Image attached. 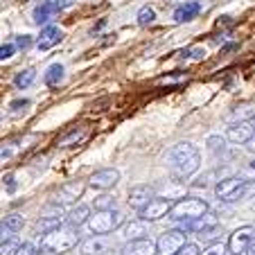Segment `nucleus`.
Segmentation results:
<instances>
[{"instance_id": "obj_1", "label": "nucleus", "mask_w": 255, "mask_h": 255, "mask_svg": "<svg viewBox=\"0 0 255 255\" xmlns=\"http://www.w3.org/2000/svg\"><path fill=\"white\" fill-rule=\"evenodd\" d=\"M167 167L176 181H188L199 167H201V154L194 147L192 142L183 140V142H176L172 147L167 156Z\"/></svg>"}, {"instance_id": "obj_2", "label": "nucleus", "mask_w": 255, "mask_h": 255, "mask_svg": "<svg viewBox=\"0 0 255 255\" xmlns=\"http://www.w3.org/2000/svg\"><path fill=\"white\" fill-rule=\"evenodd\" d=\"M77 244H79V228H72L66 224V226H59L52 233L41 237L39 253L41 255H63L68 251L77 249Z\"/></svg>"}, {"instance_id": "obj_3", "label": "nucleus", "mask_w": 255, "mask_h": 255, "mask_svg": "<svg viewBox=\"0 0 255 255\" xmlns=\"http://www.w3.org/2000/svg\"><path fill=\"white\" fill-rule=\"evenodd\" d=\"M210 210L208 208V203L203 201V199H197V197H185V199H178V201H174L172 210H169V219L172 222H192V219H197V217L206 215V212Z\"/></svg>"}, {"instance_id": "obj_4", "label": "nucleus", "mask_w": 255, "mask_h": 255, "mask_svg": "<svg viewBox=\"0 0 255 255\" xmlns=\"http://www.w3.org/2000/svg\"><path fill=\"white\" fill-rule=\"evenodd\" d=\"M249 190V181L244 176H226V178H219L215 185V194L219 201L224 203H233V201H240L242 197L246 194Z\"/></svg>"}, {"instance_id": "obj_5", "label": "nucleus", "mask_w": 255, "mask_h": 255, "mask_svg": "<svg viewBox=\"0 0 255 255\" xmlns=\"http://www.w3.org/2000/svg\"><path fill=\"white\" fill-rule=\"evenodd\" d=\"M122 222H125L122 212L111 208V210H95V215L88 217L86 224L93 235H109V233H113L118 226H122Z\"/></svg>"}, {"instance_id": "obj_6", "label": "nucleus", "mask_w": 255, "mask_h": 255, "mask_svg": "<svg viewBox=\"0 0 255 255\" xmlns=\"http://www.w3.org/2000/svg\"><path fill=\"white\" fill-rule=\"evenodd\" d=\"M185 244H188V231L174 228V231H165L158 237L156 249H158V255H176Z\"/></svg>"}, {"instance_id": "obj_7", "label": "nucleus", "mask_w": 255, "mask_h": 255, "mask_svg": "<svg viewBox=\"0 0 255 255\" xmlns=\"http://www.w3.org/2000/svg\"><path fill=\"white\" fill-rule=\"evenodd\" d=\"M255 237V226H242L228 237L226 246H228V253L231 255H244L249 251L251 242Z\"/></svg>"}, {"instance_id": "obj_8", "label": "nucleus", "mask_w": 255, "mask_h": 255, "mask_svg": "<svg viewBox=\"0 0 255 255\" xmlns=\"http://www.w3.org/2000/svg\"><path fill=\"white\" fill-rule=\"evenodd\" d=\"M75 0H43L36 9H34L32 18L36 25H45L50 18H52L54 14H59V11H63L66 7H70Z\"/></svg>"}, {"instance_id": "obj_9", "label": "nucleus", "mask_w": 255, "mask_h": 255, "mask_svg": "<svg viewBox=\"0 0 255 255\" xmlns=\"http://www.w3.org/2000/svg\"><path fill=\"white\" fill-rule=\"evenodd\" d=\"M174 203L169 201V199H158L154 197L147 206L142 208V210L138 212L140 219H144V222H158V219H163L165 215H169V210H172Z\"/></svg>"}, {"instance_id": "obj_10", "label": "nucleus", "mask_w": 255, "mask_h": 255, "mask_svg": "<svg viewBox=\"0 0 255 255\" xmlns=\"http://www.w3.org/2000/svg\"><path fill=\"white\" fill-rule=\"evenodd\" d=\"M217 226H219V219H217V215L215 212H210V210H208L206 215L192 219V222H181V228H183V231L199 233V235H206V233L217 231Z\"/></svg>"}, {"instance_id": "obj_11", "label": "nucleus", "mask_w": 255, "mask_h": 255, "mask_svg": "<svg viewBox=\"0 0 255 255\" xmlns=\"http://www.w3.org/2000/svg\"><path fill=\"white\" fill-rule=\"evenodd\" d=\"M255 133V125L253 120H240V122H233L226 131V140L228 142H235V144H246Z\"/></svg>"}, {"instance_id": "obj_12", "label": "nucleus", "mask_w": 255, "mask_h": 255, "mask_svg": "<svg viewBox=\"0 0 255 255\" xmlns=\"http://www.w3.org/2000/svg\"><path fill=\"white\" fill-rule=\"evenodd\" d=\"M118 181H120V172L113 167H104V169H97V172L91 174L88 185L95 190H109V188H113Z\"/></svg>"}, {"instance_id": "obj_13", "label": "nucleus", "mask_w": 255, "mask_h": 255, "mask_svg": "<svg viewBox=\"0 0 255 255\" xmlns=\"http://www.w3.org/2000/svg\"><path fill=\"white\" fill-rule=\"evenodd\" d=\"M84 190H86V185H84L82 181H70V183H66V185L59 188L57 197H54V203H59V206L77 203V199L84 194Z\"/></svg>"}, {"instance_id": "obj_14", "label": "nucleus", "mask_w": 255, "mask_h": 255, "mask_svg": "<svg viewBox=\"0 0 255 255\" xmlns=\"http://www.w3.org/2000/svg\"><path fill=\"white\" fill-rule=\"evenodd\" d=\"M156 242L149 237H138V240H129L122 246V255H156Z\"/></svg>"}, {"instance_id": "obj_15", "label": "nucleus", "mask_w": 255, "mask_h": 255, "mask_svg": "<svg viewBox=\"0 0 255 255\" xmlns=\"http://www.w3.org/2000/svg\"><path fill=\"white\" fill-rule=\"evenodd\" d=\"M154 194H156L154 185H135V188L129 190V208H133V210L140 212L151 199H154Z\"/></svg>"}, {"instance_id": "obj_16", "label": "nucleus", "mask_w": 255, "mask_h": 255, "mask_svg": "<svg viewBox=\"0 0 255 255\" xmlns=\"http://www.w3.org/2000/svg\"><path fill=\"white\" fill-rule=\"evenodd\" d=\"M61 39H63V32L57 25H45V27L41 29V36L36 39V48H39L41 52H45V50L54 48Z\"/></svg>"}, {"instance_id": "obj_17", "label": "nucleus", "mask_w": 255, "mask_h": 255, "mask_svg": "<svg viewBox=\"0 0 255 255\" xmlns=\"http://www.w3.org/2000/svg\"><path fill=\"white\" fill-rule=\"evenodd\" d=\"M199 11H201V2H197V0H185L183 5L176 7L174 20H176V23H188V20L197 18Z\"/></svg>"}, {"instance_id": "obj_18", "label": "nucleus", "mask_w": 255, "mask_h": 255, "mask_svg": "<svg viewBox=\"0 0 255 255\" xmlns=\"http://www.w3.org/2000/svg\"><path fill=\"white\" fill-rule=\"evenodd\" d=\"M63 217H66V224H68V226L79 228L82 224L88 222V217H91V208L84 206V203H79V206H75L72 210H68Z\"/></svg>"}, {"instance_id": "obj_19", "label": "nucleus", "mask_w": 255, "mask_h": 255, "mask_svg": "<svg viewBox=\"0 0 255 255\" xmlns=\"http://www.w3.org/2000/svg\"><path fill=\"white\" fill-rule=\"evenodd\" d=\"M61 222H66V217H61V215L41 217L39 222H36V226H34V233H36V235H48V233H52L54 228L61 226Z\"/></svg>"}, {"instance_id": "obj_20", "label": "nucleus", "mask_w": 255, "mask_h": 255, "mask_svg": "<svg viewBox=\"0 0 255 255\" xmlns=\"http://www.w3.org/2000/svg\"><path fill=\"white\" fill-rule=\"evenodd\" d=\"M106 249H109V242H106L102 235H95L93 240H88V242H84L82 244V253L84 255H102Z\"/></svg>"}, {"instance_id": "obj_21", "label": "nucleus", "mask_w": 255, "mask_h": 255, "mask_svg": "<svg viewBox=\"0 0 255 255\" xmlns=\"http://www.w3.org/2000/svg\"><path fill=\"white\" fill-rule=\"evenodd\" d=\"M125 235L129 240H138V237H144L147 235V222L144 219H138V222H131L125 226Z\"/></svg>"}, {"instance_id": "obj_22", "label": "nucleus", "mask_w": 255, "mask_h": 255, "mask_svg": "<svg viewBox=\"0 0 255 255\" xmlns=\"http://www.w3.org/2000/svg\"><path fill=\"white\" fill-rule=\"evenodd\" d=\"M43 79H45V84H48V86H57V84H61V79H63V66H61V63H52V66H48Z\"/></svg>"}, {"instance_id": "obj_23", "label": "nucleus", "mask_w": 255, "mask_h": 255, "mask_svg": "<svg viewBox=\"0 0 255 255\" xmlns=\"http://www.w3.org/2000/svg\"><path fill=\"white\" fill-rule=\"evenodd\" d=\"M34 79H36V70H34V68H25V70H20L14 77V86L16 88H27V86H32Z\"/></svg>"}, {"instance_id": "obj_24", "label": "nucleus", "mask_w": 255, "mask_h": 255, "mask_svg": "<svg viewBox=\"0 0 255 255\" xmlns=\"http://www.w3.org/2000/svg\"><path fill=\"white\" fill-rule=\"evenodd\" d=\"M178 57H181V59H194V61H201V59L206 57V48H203V45H190V48L181 50V52H178Z\"/></svg>"}, {"instance_id": "obj_25", "label": "nucleus", "mask_w": 255, "mask_h": 255, "mask_svg": "<svg viewBox=\"0 0 255 255\" xmlns=\"http://www.w3.org/2000/svg\"><path fill=\"white\" fill-rule=\"evenodd\" d=\"M208 149L215 156L224 154V151H226V138H222V135H210V138H208Z\"/></svg>"}, {"instance_id": "obj_26", "label": "nucleus", "mask_w": 255, "mask_h": 255, "mask_svg": "<svg viewBox=\"0 0 255 255\" xmlns=\"http://www.w3.org/2000/svg\"><path fill=\"white\" fill-rule=\"evenodd\" d=\"M20 151V140H16V142H7L0 147V163H5V160H9L11 156H16Z\"/></svg>"}, {"instance_id": "obj_27", "label": "nucleus", "mask_w": 255, "mask_h": 255, "mask_svg": "<svg viewBox=\"0 0 255 255\" xmlns=\"http://www.w3.org/2000/svg\"><path fill=\"white\" fill-rule=\"evenodd\" d=\"M138 25H149V23H154V18H156V11H154V7H149V5H144L142 9L138 11Z\"/></svg>"}, {"instance_id": "obj_28", "label": "nucleus", "mask_w": 255, "mask_h": 255, "mask_svg": "<svg viewBox=\"0 0 255 255\" xmlns=\"http://www.w3.org/2000/svg\"><path fill=\"white\" fill-rule=\"evenodd\" d=\"M20 244H23L20 240H16V237H9L7 242H2V244H0V255H14L16 251H18Z\"/></svg>"}, {"instance_id": "obj_29", "label": "nucleus", "mask_w": 255, "mask_h": 255, "mask_svg": "<svg viewBox=\"0 0 255 255\" xmlns=\"http://www.w3.org/2000/svg\"><path fill=\"white\" fill-rule=\"evenodd\" d=\"M23 224H25V219H23L20 215H9V217H5V226L9 228L11 233L23 231Z\"/></svg>"}, {"instance_id": "obj_30", "label": "nucleus", "mask_w": 255, "mask_h": 255, "mask_svg": "<svg viewBox=\"0 0 255 255\" xmlns=\"http://www.w3.org/2000/svg\"><path fill=\"white\" fill-rule=\"evenodd\" d=\"M228 253V246L222 244V242H215V244H210L208 249H203L201 255H226Z\"/></svg>"}, {"instance_id": "obj_31", "label": "nucleus", "mask_w": 255, "mask_h": 255, "mask_svg": "<svg viewBox=\"0 0 255 255\" xmlns=\"http://www.w3.org/2000/svg\"><path fill=\"white\" fill-rule=\"evenodd\" d=\"M111 208H116V199L109 197V194H104L95 201V210H111Z\"/></svg>"}, {"instance_id": "obj_32", "label": "nucleus", "mask_w": 255, "mask_h": 255, "mask_svg": "<svg viewBox=\"0 0 255 255\" xmlns=\"http://www.w3.org/2000/svg\"><path fill=\"white\" fill-rule=\"evenodd\" d=\"M82 135H84V131L82 129H75V131H70V133H68L66 135V138H61V140H59V147H68V144H70V142H77V140L79 138H82Z\"/></svg>"}, {"instance_id": "obj_33", "label": "nucleus", "mask_w": 255, "mask_h": 255, "mask_svg": "<svg viewBox=\"0 0 255 255\" xmlns=\"http://www.w3.org/2000/svg\"><path fill=\"white\" fill-rule=\"evenodd\" d=\"M240 176H244L246 181H249V183H251V181H255V160H251V163H246L244 167L240 169Z\"/></svg>"}, {"instance_id": "obj_34", "label": "nucleus", "mask_w": 255, "mask_h": 255, "mask_svg": "<svg viewBox=\"0 0 255 255\" xmlns=\"http://www.w3.org/2000/svg\"><path fill=\"white\" fill-rule=\"evenodd\" d=\"M27 106H29V100H14L9 104V111L14 113V116H18V113H23Z\"/></svg>"}, {"instance_id": "obj_35", "label": "nucleus", "mask_w": 255, "mask_h": 255, "mask_svg": "<svg viewBox=\"0 0 255 255\" xmlns=\"http://www.w3.org/2000/svg\"><path fill=\"white\" fill-rule=\"evenodd\" d=\"M32 43H34V39L29 36V34H20V36H16V48L18 50H27Z\"/></svg>"}, {"instance_id": "obj_36", "label": "nucleus", "mask_w": 255, "mask_h": 255, "mask_svg": "<svg viewBox=\"0 0 255 255\" xmlns=\"http://www.w3.org/2000/svg\"><path fill=\"white\" fill-rule=\"evenodd\" d=\"M14 52H16V45H11V43L0 45V61H5V59L14 57Z\"/></svg>"}, {"instance_id": "obj_37", "label": "nucleus", "mask_w": 255, "mask_h": 255, "mask_svg": "<svg viewBox=\"0 0 255 255\" xmlns=\"http://www.w3.org/2000/svg\"><path fill=\"white\" fill-rule=\"evenodd\" d=\"M176 255H201V249H199L197 244H190V242H188V244H185L183 249L178 251Z\"/></svg>"}, {"instance_id": "obj_38", "label": "nucleus", "mask_w": 255, "mask_h": 255, "mask_svg": "<svg viewBox=\"0 0 255 255\" xmlns=\"http://www.w3.org/2000/svg\"><path fill=\"white\" fill-rule=\"evenodd\" d=\"M14 255H36V249H34L32 244H27V242H25V244L18 246V251H16Z\"/></svg>"}, {"instance_id": "obj_39", "label": "nucleus", "mask_w": 255, "mask_h": 255, "mask_svg": "<svg viewBox=\"0 0 255 255\" xmlns=\"http://www.w3.org/2000/svg\"><path fill=\"white\" fill-rule=\"evenodd\" d=\"M9 237H11V231L5 226V222H2V224H0V244H2V242H7Z\"/></svg>"}, {"instance_id": "obj_40", "label": "nucleus", "mask_w": 255, "mask_h": 255, "mask_svg": "<svg viewBox=\"0 0 255 255\" xmlns=\"http://www.w3.org/2000/svg\"><path fill=\"white\" fill-rule=\"evenodd\" d=\"M5 183H7V192H14V190H16V183H14V174H7Z\"/></svg>"}, {"instance_id": "obj_41", "label": "nucleus", "mask_w": 255, "mask_h": 255, "mask_svg": "<svg viewBox=\"0 0 255 255\" xmlns=\"http://www.w3.org/2000/svg\"><path fill=\"white\" fill-rule=\"evenodd\" d=\"M246 149H249L251 154H255V133H253V138H251L249 142H246Z\"/></svg>"}, {"instance_id": "obj_42", "label": "nucleus", "mask_w": 255, "mask_h": 255, "mask_svg": "<svg viewBox=\"0 0 255 255\" xmlns=\"http://www.w3.org/2000/svg\"><path fill=\"white\" fill-rule=\"evenodd\" d=\"M249 255H255V237H253V242H251V246H249V251H246Z\"/></svg>"}, {"instance_id": "obj_43", "label": "nucleus", "mask_w": 255, "mask_h": 255, "mask_svg": "<svg viewBox=\"0 0 255 255\" xmlns=\"http://www.w3.org/2000/svg\"><path fill=\"white\" fill-rule=\"evenodd\" d=\"M251 120H253V125H255V116H253V118H251Z\"/></svg>"}]
</instances>
